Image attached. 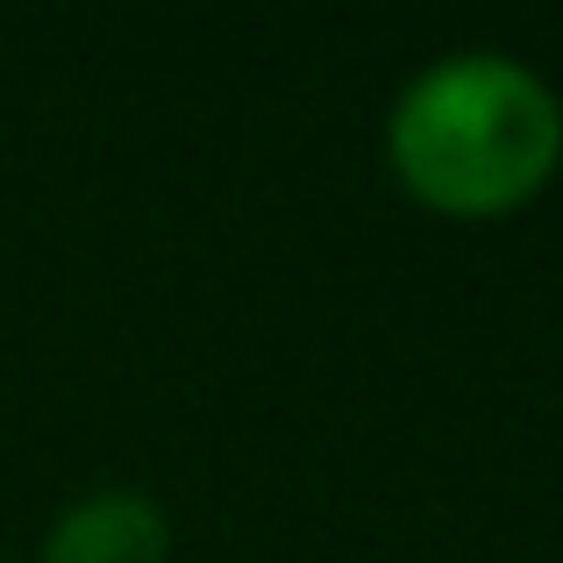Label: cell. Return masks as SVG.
Instances as JSON below:
<instances>
[{
	"instance_id": "cell-2",
	"label": "cell",
	"mask_w": 563,
	"mask_h": 563,
	"mask_svg": "<svg viewBox=\"0 0 563 563\" xmlns=\"http://www.w3.org/2000/svg\"><path fill=\"white\" fill-rule=\"evenodd\" d=\"M43 563H165V507L143 493H86L43 536Z\"/></svg>"
},
{
	"instance_id": "cell-1",
	"label": "cell",
	"mask_w": 563,
	"mask_h": 563,
	"mask_svg": "<svg viewBox=\"0 0 563 563\" xmlns=\"http://www.w3.org/2000/svg\"><path fill=\"white\" fill-rule=\"evenodd\" d=\"M563 151V100L521 57L456 51L407 79L393 108V165L421 200L485 214L550 179Z\"/></svg>"
}]
</instances>
